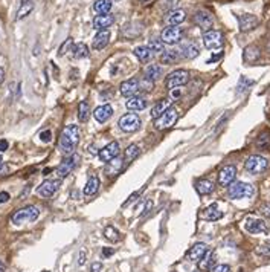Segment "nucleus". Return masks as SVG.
I'll return each instance as SVG.
<instances>
[{
    "mask_svg": "<svg viewBox=\"0 0 270 272\" xmlns=\"http://www.w3.org/2000/svg\"><path fill=\"white\" fill-rule=\"evenodd\" d=\"M78 143H79L78 126H75V124L66 126V128H63V132L60 135V141H58V148H60V151L64 153L66 156L74 155Z\"/></svg>",
    "mask_w": 270,
    "mask_h": 272,
    "instance_id": "1",
    "label": "nucleus"
},
{
    "mask_svg": "<svg viewBox=\"0 0 270 272\" xmlns=\"http://www.w3.org/2000/svg\"><path fill=\"white\" fill-rule=\"evenodd\" d=\"M40 216V209L35 205H28L25 208L17 209L13 217H11V222H13L16 227H20V225H25L29 222H35Z\"/></svg>",
    "mask_w": 270,
    "mask_h": 272,
    "instance_id": "2",
    "label": "nucleus"
},
{
    "mask_svg": "<svg viewBox=\"0 0 270 272\" xmlns=\"http://www.w3.org/2000/svg\"><path fill=\"white\" fill-rule=\"evenodd\" d=\"M253 187L248 182H232L229 185L228 194L231 199L238 200V199H248L253 196Z\"/></svg>",
    "mask_w": 270,
    "mask_h": 272,
    "instance_id": "3",
    "label": "nucleus"
},
{
    "mask_svg": "<svg viewBox=\"0 0 270 272\" xmlns=\"http://www.w3.org/2000/svg\"><path fill=\"white\" fill-rule=\"evenodd\" d=\"M177 120H179V112L174 107H170L168 110L163 112L157 120H154V127L157 130H167L177 123Z\"/></svg>",
    "mask_w": 270,
    "mask_h": 272,
    "instance_id": "4",
    "label": "nucleus"
},
{
    "mask_svg": "<svg viewBox=\"0 0 270 272\" xmlns=\"http://www.w3.org/2000/svg\"><path fill=\"white\" fill-rule=\"evenodd\" d=\"M244 168L252 174H260V173H264L269 168V161L263 156L252 155V156H249L248 159H246Z\"/></svg>",
    "mask_w": 270,
    "mask_h": 272,
    "instance_id": "5",
    "label": "nucleus"
},
{
    "mask_svg": "<svg viewBox=\"0 0 270 272\" xmlns=\"http://www.w3.org/2000/svg\"><path fill=\"white\" fill-rule=\"evenodd\" d=\"M188 81H190V72L185 70V69H177L167 77L165 84H167L168 89H175V87L185 86Z\"/></svg>",
    "mask_w": 270,
    "mask_h": 272,
    "instance_id": "6",
    "label": "nucleus"
},
{
    "mask_svg": "<svg viewBox=\"0 0 270 272\" xmlns=\"http://www.w3.org/2000/svg\"><path fill=\"white\" fill-rule=\"evenodd\" d=\"M140 118L136 113H125L119 118V128L125 133H133L140 127Z\"/></svg>",
    "mask_w": 270,
    "mask_h": 272,
    "instance_id": "7",
    "label": "nucleus"
},
{
    "mask_svg": "<svg viewBox=\"0 0 270 272\" xmlns=\"http://www.w3.org/2000/svg\"><path fill=\"white\" fill-rule=\"evenodd\" d=\"M203 43L208 49H220L223 44H225V37H223V34L220 31H206L203 34Z\"/></svg>",
    "mask_w": 270,
    "mask_h": 272,
    "instance_id": "8",
    "label": "nucleus"
},
{
    "mask_svg": "<svg viewBox=\"0 0 270 272\" xmlns=\"http://www.w3.org/2000/svg\"><path fill=\"white\" fill-rule=\"evenodd\" d=\"M78 162H79V156L77 155V153H74V155L67 156L60 165H58V168H57L58 177H60V179H63V177L69 176L70 173H72V171L75 170V167L78 165Z\"/></svg>",
    "mask_w": 270,
    "mask_h": 272,
    "instance_id": "9",
    "label": "nucleus"
},
{
    "mask_svg": "<svg viewBox=\"0 0 270 272\" xmlns=\"http://www.w3.org/2000/svg\"><path fill=\"white\" fill-rule=\"evenodd\" d=\"M119 151H121V147H119V143L118 141H113V143L107 144L105 147H102L98 153V156L102 162L109 164L110 161L116 159L119 156Z\"/></svg>",
    "mask_w": 270,
    "mask_h": 272,
    "instance_id": "10",
    "label": "nucleus"
},
{
    "mask_svg": "<svg viewBox=\"0 0 270 272\" xmlns=\"http://www.w3.org/2000/svg\"><path fill=\"white\" fill-rule=\"evenodd\" d=\"M182 37H183V31L182 28H177V26L165 28L160 34V40L163 42V44H175L182 40Z\"/></svg>",
    "mask_w": 270,
    "mask_h": 272,
    "instance_id": "11",
    "label": "nucleus"
},
{
    "mask_svg": "<svg viewBox=\"0 0 270 272\" xmlns=\"http://www.w3.org/2000/svg\"><path fill=\"white\" fill-rule=\"evenodd\" d=\"M60 185H61L60 179H48V181L41 182V185L37 188V194L41 197H51L58 191Z\"/></svg>",
    "mask_w": 270,
    "mask_h": 272,
    "instance_id": "12",
    "label": "nucleus"
},
{
    "mask_svg": "<svg viewBox=\"0 0 270 272\" xmlns=\"http://www.w3.org/2000/svg\"><path fill=\"white\" fill-rule=\"evenodd\" d=\"M244 228L251 234H266L267 232V223L263 219L248 217L244 222Z\"/></svg>",
    "mask_w": 270,
    "mask_h": 272,
    "instance_id": "13",
    "label": "nucleus"
},
{
    "mask_svg": "<svg viewBox=\"0 0 270 272\" xmlns=\"http://www.w3.org/2000/svg\"><path fill=\"white\" fill-rule=\"evenodd\" d=\"M194 23L198 28H202L203 31H208L214 25V17L211 16V13H208L206 9H200L194 14Z\"/></svg>",
    "mask_w": 270,
    "mask_h": 272,
    "instance_id": "14",
    "label": "nucleus"
},
{
    "mask_svg": "<svg viewBox=\"0 0 270 272\" xmlns=\"http://www.w3.org/2000/svg\"><path fill=\"white\" fill-rule=\"evenodd\" d=\"M237 176V168L233 165H226L223 167L218 173V184L223 187H229L233 181H235Z\"/></svg>",
    "mask_w": 270,
    "mask_h": 272,
    "instance_id": "15",
    "label": "nucleus"
},
{
    "mask_svg": "<svg viewBox=\"0 0 270 272\" xmlns=\"http://www.w3.org/2000/svg\"><path fill=\"white\" fill-rule=\"evenodd\" d=\"M139 87H140V81L137 78H130V80L121 83L119 90H121V93H122L125 98H132V97H135L136 93H137Z\"/></svg>",
    "mask_w": 270,
    "mask_h": 272,
    "instance_id": "16",
    "label": "nucleus"
},
{
    "mask_svg": "<svg viewBox=\"0 0 270 272\" xmlns=\"http://www.w3.org/2000/svg\"><path fill=\"white\" fill-rule=\"evenodd\" d=\"M238 21H240V29L243 32H248V31H252L258 26V23H260V20H258L256 16L253 14H243V16H238Z\"/></svg>",
    "mask_w": 270,
    "mask_h": 272,
    "instance_id": "17",
    "label": "nucleus"
},
{
    "mask_svg": "<svg viewBox=\"0 0 270 272\" xmlns=\"http://www.w3.org/2000/svg\"><path fill=\"white\" fill-rule=\"evenodd\" d=\"M109 42H110V31L109 29H101L95 35V39H93L92 48L96 49V51H101V49H104L105 46L109 44Z\"/></svg>",
    "mask_w": 270,
    "mask_h": 272,
    "instance_id": "18",
    "label": "nucleus"
},
{
    "mask_svg": "<svg viewBox=\"0 0 270 272\" xmlns=\"http://www.w3.org/2000/svg\"><path fill=\"white\" fill-rule=\"evenodd\" d=\"M206 251H208L206 243H195L191 250L186 252V258L190 260V262H200L202 257L206 254Z\"/></svg>",
    "mask_w": 270,
    "mask_h": 272,
    "instance_id": "19",
    "label": "nucleus"
},
{
    "mask_svg": "<svg viewBox=\"0 0 270 272\" xmlns=\"http://www.w3.org/2000/svg\"><path fill=\"white\" fill-rule=\"evenodd\" d=\"M113 115V107L110 104H102L99 105V107L95 109V112H93V118L98 121V123H105V121H109L110 118Z\"/></svg>",
    "mask_w": 270,
    "mask_h": 272,
    "instance_id": "20",
    "label": "nucleus"
},
{
    "mask_svg": "<svg viewBox=\"0 0 270 272\" xmlns=\"http://www.w3.org/2000/svg\"><path fill=\"white\" fill-rule=\"evenodd\" d=\"M185 19H186L185 11H182V9H171L170 13L167 14V17H165V23L168 26H177V25H180L182 21H185Z\"/></svg>",
    "mask_w": 270,
    "mask_h": 272,
    "instance_id": "21",
    "label": "nucleus"
},
{
    "mask_svg": "<svg viewBox=\"0 0 270 272\" xmlns=\"http://www.w3.org/2000/svg\"><path fill=\"white\" fill-rule=\"evenodd\" d=\"M215 262H217V255L214 251H206V254L202 257V260L198 262V269L200 271H211L214 266H215Z\"/></svg>",
    "mask_w": 270,
    "mask_h": 272,
    "instance_id": "22",
    "label": "nucleus"
},
{
    "mask_svg": "<svg viewBox=\"0 0 270 272\" xmlns=\"http://www.w3.org/2000/svg\"><path fill=\"white\" fill-rule=\"evenodd\" d=\"M162 74H163V69L160 64H148L144 70L145 81H150V83L159 80L162 77Z\"/></svg>",
    "mask_w": 270,
    "mask_h": 272,
    "instance_id": "23",
    "label": "nucleus"
},
{
    "mask_svg": "<svg viewBox=\"0 0 270 272\" xmlns=\"http://www.w3.org/2000/svg\"><path fill=\"white\" fill-rule=\"evenodd\" d=\"M115 23V17L110 14H104V16H96L93 19V28L101 31V29H107Z\"/></svg>",
    "mask_w": 270,
    "mask_h": 272,
    "instance_id": "24",
    "label": "nucleus"
},
{
    "mask_svg": "<svg viewBox=\"0 0 270 272\" xmlns=\"http://www.w3.org/2000/svg\"><path fill=\"white\" fill-rule=\"evenodd\" d=\"M147 105H148V103H147V100L144 98V97H132V98H128L127 101H125V107L128 109V110H144V109H147Z\"/></svg>",
    "mask_w": 270,
    "mask_h": 272,
    "instance_id": "25",
    "label": "nucleus"
},
{
    "mask_svg": "<svg viewBox=\"0 0 270 272\" xmlns=\"http://www.w3.org/2000/svg\"><path fill=\"white\" fill-rule=\"evenodd\" d=\"M171 100H160V101H157L156 104H154V107L151 109V118L153 120H157V118L165 112V110H168L170 107H171Z\"/></svg>",
    "mask_w": 270,
    "mask_h": 272,
    "instance_id": "26",
    "label": "nucleus"
},
{
    "mask_svg": "<svg viewBox=\"0 0 270 272\" xmlns=\"http://www.w3.org/2000/svg\"><path fill=\"white\" fill-rule=\"evenodd\" d=\"M214 182H211L209 179H200L195 184V191L200 196H208L214 191Z\"/></svg>",
    "mask_w": 270,
    "mask_h": 272,
    "instance_id": "27",
    "label": "nucleus"
},
{
    "mask_svg": "<svg viewBox=\"0 0 270 272\" xmlns=\"http://www.w3.org/2000/svg\"><path fill=\"white\" fill-rule=\"evenodd\" d=\"M223 217V212L220 211L218 205L212 204V205H209L205 211H203V219L209 220V222H215L218 219Z\"/></svg>",
    "mask_w": 270,
    "mask_h": 272,
    "instance_id": "28",
    "label": "nucleus"
},
{
    "mask_svg": "<svg viewBox=\"0 0 270 272\" xmlns=\"http://www.w3.org/2000/svg\"><path fill=\"white\" fill-rule=\"evenodd\" d=\"M99 185H101L99 177L93 174V176L90 177V179L87 181L86 187H84V194H86V196H93V194H95V193L99 190Z\"/></svg>",
    "mask_w": 270,
    "mask_h": 272,
    "instance_id": "29",
    "label": "nucleus"
},
{
    "mask_svg": "<svg viewBox=\"0 0 270 272\" xmlns=\"http://www.w3.org/2000/svg\"><path fill=\"white\" fill-rule=\"evenodd\" d=\"M260 55H261L260 49H258L256 46H248L243 52V58L246 63H255L258 58H260Z\"/></svg>",
    "mask_w": 270,
    "mask_h": 272,
    "instance_id": "30",
    "label": "nucleus"
},
{
    "mask_svg": "<svg viewBox=\"0 0 270 272\" xmlns=\"http://www.w3.org/2000/svg\"><path fill=\"white\" fill-rule=\"evenodd\" d=\"M179 60H180V52L177 51H163V54L160 55L162 64H174Z\"/></svg>",
    "mask_w": 270,
    "mask_h": 272,
    "instance_id": "31",
    "label": "nucleus"
},
{
    "mask_svg": "<svg viewBox=\"0 0 270 272\" xmlns=\"http://www.w3.org/2000/svg\"><path fill=\"white\" fill-rule=\"evenodd\" d=\"M112 6H113L112 0H96V2L93 3V9H95L99 16L109 14L110 9H112Z\"/></svg>",
    "mask_w": 270,
    "mask_h": 272,
    "instance_id": "32",
    "label": "nucleus"
},
{
    "mask_svg": "<svg viewBox=\"0 0 270 272\" xmlns=\"http://www.w3.org/2000/svg\"><path fill=\"white\" fill-rule=\"evenodd\" d=\"M135 55L139 58V62L148 63L151 60V57H153V52H151V49L148 48V46H137V48L135 49Z\"/></svg>",
    "mask_w": 270,
    "mask_h": 272,
    "instance_id": "33",
    "label": "nucleus"
},
{
    "mask_svg": "<svg viewBox=\"0 0 270 272\" xmlns=\"http://www.w3.org/2000/svg\"><path fill=\"white\" fill-rule=\"evenodd\" d=\"M70 52H74L72 55H74V58H86V57H89V48H87V44H84V43H74V46H72V51Z\"/></svg>",
    "mask_w": 270,
    "mask_h": 272,
    "instance_id": "34",
    "label": "nucleus"
},
{
    "mask_svg": "<svg viewBox=\"0 0 270 272\" xmlns=\"http://www.w3.org/2000/svg\"><path fill=\"white\" fill-rule=\"evenodd\" d=\"M139 153H140V148H139V146L137 144H130L127 147V150H125V156H124V162L125 164H130V162H133L137 156H139Z\"/></svg>",
    "mask_w": 270,
    "mask_h": 272,
    "instance_id": "35",
    "label": "nucleus"
},
{
    "mask_svg": "<svg viewBox=\"0 0 270 272\" xmlns=\"http://www.w3.org/2000/svg\"><path fill=\"white\" fill-rule=\"evenodd\" d=\"M90 116V105L87 104V101H81L78 104V121L79 123H86Z\"/></svg>",
    "mask_w": 270,
    "mask_h": 272,
    "instance_id": "36",
    "label": "nucleus"
},
{
    "mask_svg": "<svg viewBox=\"0 0 270 272\" xmlns=\"http://www.w3.org/2000/svg\"><path fill=\"white\" fill-rule=\"evenodd\" d=\"M104 237L107 239L109 242H119L121 240V232L116 230L115 227H112V225H109V227H105L104 228Z\"/></svg>",
    "mask_w": 270,
    "mask_h": 272,
    "instance_id": "37",
    "label": "nucleus"
},
{
    "mask_svg": "<svg viewBox=\"0 0 270 272\" xmlns=\"http://www.w3.org/2000/svg\"><path fill=\"white\" fill-rule=\"evenodd\" d=\"M198 48H197V44L194 43H186L182 46V54L185 58H188V60H191V58H195L198 55Z\"/></svg>",
    "mask_w": 270,
    "mask_h": 272,
    "instance_id": "38",
    "label": "nucleus"
},
{
    "mask_svg": "<svg viewBox=\"0 0 270 272\" xmlns=\"http://www.w3.org/2000/svg\"><path fill=\"white\" fill-rule=\"evenodd\" d=\"M34 9V3L31 2V0H25V2L21 3V6L19 8L17 11V20H21V19H25L26 16H29V13Z\"/></svg>",
    "mask_w": 270,
    "mask_h": 272,
    "instance_id": "39",
    "label": "nucleus"
},
{
    "mask_svg": "<svg viewBox=\"0 0 270 272\" xmlns=\"http://www.w3.org/2000/svg\"><path fill=\"white\" fill-rule=\"evenodd\" d=\"M121 168H122V162H121V159H113V161H110L109 162V167H107V174H110V176H113V174H116L118 171H121Z\"/></svg>",
    "mask_w": 270,
    "mask_h": 272,
    "instance_id": "40",
    "label": "nucleus"
},
{
    "mask_svg": "<svg viewBox=\"0 0 270 272\" xmlns=\"http://www.w3.org/2000/svg\"><path fill=\"white\" fill-rule=\"evenodd\" d=\"M148 48L151 49V52H163V42L159 39H151L148 42Z\"/></svg>",
    "mask_w": 270,
    "mask_h": 272,
    "instance_id": "41",
    "label": "nucleus"
},
{
    "mask_svg": "<svg viewBox=\"0 0 270 272\" xmlns=\"http://www.w3.org/2000/svg\"><path fill=\"white\" fill-rule=\"evenodd\" d=\"M256 146L261 148H267L270 146V135L269 133H261L256 139Z\"/></svg>",
    "mask_w": 270,
    "mask_h": 272,
    "instance_id": "42",
    "label": "nucleus"
},
{
    "mask_svg": "<svg viewBox=\"0 0 270 272\" xmlns=\"http://www.w3.org/2000/svg\"><path fill=\"white\" fill-rule=\"evenodd\" d=\"M252 84H253V81H252V80H248L246 77L240 78V83H238V92H240V93L244 92L246 87H249V86H252Z\"/></svg>",
    "mask_w": 270,
    "mask_h": 272,
    "instance_id": "43",
    "label": "nucleus"
},
{
    "mask_svg": "<svg viewBox=\"0 0 270 272\" xmlns=\"http://www.w3.org/2000/svg\"><path fill=\"white\" fill-rule=\"evenodd\" d=\"M72 46H74V40H72V39H67V40L61 44L60 52H58V54H60V55H64L66 52L70 51V48H72Z\"/></svg>",
    "mask_w": 270,
    "mask_h": 272,
    "instance_id": "44",
    "label": "nucleus"
},
{
    "mask_svg": "<svg viewBox=\"0 0 270 272\" xmlns=\"http://www.w3.org/2000/svg\"><path fill=\"white\" fill-rule=\"evenodd\" d=\"M177 2V0H159V5L163 8V9H171L174 6V3Z\"/></svg>",
    "mask_w": 270,
    "mask_h": 272,
    "instance_id": "45",
    "label": "nucleus"
},
{
    "mask_svg": "<svg viewBox=\"0 0 270 272\" xmlns=\"http://www.w3.org/2000/svg\"><path fill=\"white\" fill-rule=\"evenodd\" d=\"M140 193H142V190H140V191H136V193H133L130 197H128L127 200H125V202L122 204V207L125 208V207H128V205H132L133 202H135V200H136V197H139L140 196Z\"/></svg>",
    "mask_w": 270,
    "mask_h": 272,
    "instance_id": "46",
    "label": "nucleus"
},
{
    "mask_svg": "<svg viewBox=\"0 0 270 272\" xmlns=\"http://www.w3.org/2000/svg\"><path fill=\"white\" fill-rule=\"evenodd\" d=\"M260 212H261V216H264L266 219H270V204H263L260 207Z\"/></svg>",
    "mask_w": 270,
    "mask_h": 272,
    "instance_id": "47",
    "label": "nucleus"
},
{
    "mask_svg": "<svg viewBox=\"0 0 270 272\" xmlns=\"http://www.w3.org/2000/svg\"><path fill=\"white\" fill-rule=\"evenodd\" d=\"M40 139L43 141V143H51V139H52V132H51V130H44V132L40 133Z\"/></svg>",
    "mask_w": 270,
    "mask_h": 272,
    "instance_id": "48",
    "label": "nucleus"
},
{
    "mask_svg": "<svg viewBox=\"0 0 270 272\" xmlns=\"http://www.w3.org/2000/svg\"><path fill=\"white\" fill-rule=\"evenodd\" d=\"M211 271H212V272H231V268L228 265H217Z\"/></svg>",
    "mask_w": 270,
    "mask_h": 272,
    "instance_id": "49",
    "label": "nucleus"
},
{
    "mask_svg": "<svg viewBox=\"0 0 270 272\" xmlns=\"http://www.w3.org/2000/svg\"><path fill=\"white\" fill-rule=\"evenodd\" d=\"M182 97V89L180 87H175V89H171V98H180Z\"/></svg>",
    "mask_w": 270,
    "mask_h": 272,
    "instance_id": "50",
    "label": "nucleus"
},
{
    "mask_svg": "<svg viewBox=\"0 0 270 272\" xmlns=\"http://www.w3.org/2000/svg\"><path fill=\"white\" fill-rule=\"evenodd\" d=\"M90 272H102V263H99V262L92 263V266H90Z\"/></svg>",
    "mask_w": 270,
    "mask_h": 272,
    "instance_id": "51",
    "label": "nucleus"
},
{
    "mask_svg": "<svg viewBox=\"0 0 270 272\" xmlns=\"http://www.w3.org/2000/svg\"><path fill=\"white\" fill-rule=\"evenodd\" d=\"M9 199H11L9 193H6V191H2V193H0V204H6Z\"/></svg>",
    "mask_w": 270,
    "mask_h": 272,
    "instance_id": "52",
    "label": "nucleus"
},
{
    "mask_svg": "<svg viewBox=\"0 0 270 272\" xmlns=\"http://www.w3.org/2000/svg\"><path fill=\"white\" fill-rule=\"evenodd\" d=\"M112 254H115V248H104L102 250V257H110Z\"/></svg>",
    "mask_w": 270,
    "mask_h": 272,
    "instance_id": "53",
    "label": "nucleus"
},
{
    "mask_svg": "<svg viewBox=\"0 0 270 272\" xmlns=\"http://www.w3.org/2000/svg\"><path fill=\"white\" fill-rule=\"evenodd\" d=\"M9 171V168H8V165L6 164H3V162H0V176H3V174H6Z\"/></svg>",
    "mask_w": 270,
    "mask_h": 272,
    "instance_id": "54",
    "label": "nucleus"
},
{
    "mask_svg": "<svg viewBox=\"0 0 270 272\" xmlns=\"http://www.w3.org/2000/svg\"><path fill=\"white\" fill-rule=\"evenodd\" d=\"M8 147H9L8 141H5V139H0V151H6V150H8Z\"/></svg>",
    "mask_w": 270,
    "mask_h": 272,
    "instance_id": "55",
    "label": "nucleus"
},
{
    "mask_svg": "<svg viewBox=\"0 0 270 272\" xmlns=\"http://www.w3.org/2000/svg\"><path fill=\"white\" fill-rule=\"evenodd\" d=\"M78 263H79L81 266H83V265L86 263V252H84V251L79 252V262H78Z\"/></svg>",
    "mask_w": 270,
    "mask_h": 272,
    "instance_id": "56",
    "label": "nucleus"
},
{
    "mask_svg": "<svg viewBox=\"0 0 270 272\" xmlns=\"http://www.w3.org/2000/svg\"><path fill=\"white\" fill-rule=\"evenodd\" d=\"M153 208V202H151V200H148V202H147V205H145V208H144V212H142V216H145L147 214V212H150V209Z\"/></svg>",
    "mask_w": 270,
    "mask_h": 272,
    "instance_id": "57",
    "label": "nucleus"
},
{
    "mask_svg": "<svg viewBox=\"0 0 270 272\" xmlns=\"http://www.w3.org/2000/svg\"><path fill=\"white\" fill-rule=\"evenodd\" d=\"M3 80H5V69H3V67H0V86H2Z\"/></svg>",
    "mask_w": 270,
    "mask_h": 272,
    "instance_id": "58",
    "label": "nucleus"
},
{
    "mask_svg": "<svg viewBox=\"0 0 270 272\" xmlns=\"http://www.w3.org/2000/svg\"><path fill=\"white\" fill-rule=\"evenodd\" d=\"M0 272H5V265L0 262Z\"/></svg>",
    "mask_w": 270,
    "mask_h": 272,
    "instance_id": "59",
    "label": "nucleus"
},
{
    "mask_svg": "<svg viewBox=\"0 0 270 272\" xmlns=\"http://www.w3.org/2000/svg\"><path fill=\"white\" fill-rule=\"evenodd\" d=\"M266 250L270 252V240H267V243H266Z\"/></svg>",
    "mask_w": 270,
    "mask_h": 272,
    "instance_id": "60",
    "label": "nucleus"
},
{
    "mask_svg": "<svg viewBox=\"0 0 270 272\" xmlns=\"http://www.w3.org/2000/svg\"><path fill=\"white\" fill-rule=\"evenodd\" d=\"M0 162H3V161H2V156H0Z\"/></svg>",
    "mask_w": 270,
    "mask_h": 272,
    "instance_id": "61",
    "label": "nucleus"
},
{
    "mask_svg": "<svg viewBox=\"0 0 270 272\" xmlns=\"http://www.w3.org/2000/svg\"><path fill=\"white\" fill-rule=\"evenodd\" d=\"M142 2H148V0H142Z\"/></svg>",
    "mask_w": 270,
    "mask_h": 272,
    "instance_id": "62",
    "label": "nucleus"
}]
</instances>
